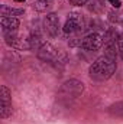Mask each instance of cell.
<instances>
[{"label": "cell", "mask_w": 123, "mask_h": 124, "mask_svg": "<svg viewBox=\"0 0 123 124\" xmlns=\"http://www.w3.org/2000/svg\"><path fill=\"white\" fill-rule=\"evenodd\" d=\"M1 28L4 33H15L19 28V20L16 17H1Z\"/></svg>", "instance_id": "ba28073f"}, {"label": "cell", "mask_w": 123, "mask_h": 124, "mask_svg": "<svg viewBox=\"0 0 123 124\" xmlns=\"http://www.w3.org/2000/svg\"><path fill=\"white\" fill-rule=\"evenodd\" d=\"M51 1H52V0H51Z\"/></svg>", "instance_id": "2e32d148"}, {"label": "cell", "mask_w": 123, "mask_h": 124, "mask_svg": "<svg viewBox=\"0 0 123 124\" xmlns=\"http://www.w3.org/2000/svg\"><path fill=\"white\" fill-rule=\"evenodd\" d=\"M103 40H104V39H103V36H101L100 33L93 32L90 35H87V36L80 42V46H81L83 49H86V51H97V49L101 48Z\"/></svg>", "instance_id": "277c9868"}, {"label": "cell", "mask_w": 123, "mask_h": 124, "mask_svg": "<svg viewBox=\"0 0 123 124\" xmlns=\"http://www.w3.org/2000/svg\"><path fill=\"white\" fill-rule=\"evenodd\" d=\"M84 28V22H83V17L77 13H72L68 16V19L65 20V25H64V32L67 35H72V33H77V32L83 31Z\"/></svg>", "instance_id": "5b68a950"}, {"label": "cell", "mask_w": 123, "mask_h": 124, "mask_svg": "<svg viewBox=\"0 0 123 124\" xmlns=\"http://www.w3.org/2000/svg\"><path fill=\"white\" fill-rule=\"evenodd\" d=\"M44 26L45 31L48 32L49 36H58L60 33V17L55 13H49L46 15L45 20H44Z\"/></svg>", "instance_id": "52a82bcc"}, {"label": "cell", "mask_w": 123, "mask_h": 124, "mask_svg": "<svg viewBox=\"0 0 123 124\" xmlns=\"http://www.w3.org/2000/svg\"><path fill=\"white\" fill-rule=\"evenodd\" d=\"M38 58L44 62H55L60 61V52L51 43H44L38 49Z\"/></svg>", "instance_id": "8992f818"}, {"label": "cell", "mask_w": 123, "mask_h": 124, "mask_svg": "<svg viewBox=\"0 0 123 124\" xmlns=\"http://www.w3.org/2000/svg\"><path fill=\"white\" fill-rule=\"evenodd\" d=\"M51 0H38L36 3H35V9L38 10V12H45L49 6H51Z\"/></svg>", "instance_id": "8fae6325"}, {"label": "cell", "mask_w": 123, "mask_h": 124, "mask_svg": "<svg viewBox=\"0 0 123 124\" xmlns=\"http://www.w3.org/2000/svg\"><path fill=\"white\" fill-rule=\"evenodd\" d=\"M114 71H116V59L104 55L91 63L88 75L96 81H106L114 74Z\"/></svg>", "instance_id": "6da1fadb"}, {"label": "cell", "mask_w": 123, "mask_h": 124, "mask_svg": "<svg viewBox=\"0 0 123 124\" xmlns=\"http://www.w3.org/2000/svg\"><path fill=\"white\" fill-rule=\"evenodd\" d=\"M109 113H110V116H113V117H123V101L122 102L113 104V105L109 108Z\"/></svg>", "instance_id": "30bf717a"}, {"label": "cell", "mask_w": 123, "mask_h": 124, "mask_svg": "<svg viewBox=\"0 0 123 124\" xmlns=\"http://www.w3.org/2000/svg\"><path fill=\"white\" fill-rule=\"evenodd\" d=\"M88 0H70V3L71 4H74V6H83V4H86Z\"/></svg>", "instance_id": "4fadbf2b"}, {"label": "cell", "mask_w": 123, "mask_h": 124, "mask_svg": "<svg viewBox=\"0 0 123 124\" xmlns=\"http://www.w3.org/2000/svg\"><path fill=\"white\" fill-rule=\"evenodd\" d=\"M15 1H19V3H22V1H25V0H15Z\"/></svg>", "instance_id": "9a60e30c"}, {"label": "cell", "mask_w": 123, "mask_h": 124, "mask_svg": "<svg viewBox=\"0 0 123 124\" xmlns=\"http://www.w3.org/2000/svg\"><path fill=\"white\" fill-rule=\"evenodd\" d=\"M12 94L7 87L1 85L0 87V117L7 118L12 116Z\"/></svg>", "instance_id": "3957f363"}, {"label": "cell", "mask_w": 123, "mask_h": 124, "mask_svg": "<svg viewBox=\"0 0 123 124\" xmlns=\"http://www.w3.org/2000/svg\"><path fill=\"white\" fill-rule=\"evenodd\" d=\"M109 3H110L113 7H116V9H117V7H120V4H122V3H120V0H109Z\"/></svg>", "instance_id": "5bb4252c"}, {"label": "cell", "mask_w": 123, "mask_h": 124, "mask_svg": "<svg viewBox=\"0 0 123 124\" xmlns=\"http://www.w3.org/2000/svg\"><path fill=\"white\" fill-rule=\"evenodd\" d=\"M116 43H117V51H119V54H120V56L123 59V36H119Z\"/></svg>", "instance_id": "7c38bea8"}, {"label": "cell", "mask_w": 123, "mask_h": 124, "mask_svg": "<svg viewBox=\"0 0 123 124\" xmlns=\"http://www.w3.org/2000/svg\"><path fill=\"white\" fill-rule=\"evenodd\" d=\"M83 90H84L83 82H80L77 79H70V81H67L62 85L61 91H60V95H61V98H67V100L77 98V97H80L83 94Z\"/></svg>", "instance_id": "7a4b0ae2"}, {"label": "cell", "mask_w": 123, "mask_h": 124, "mask_svg": "<svg viewBox=\"0 0 123 124\" xmlns=\"http://www.w3.org/2000/svg\"><path fill=\"white\" fill-rule=\"evenodd\" d=\"M0 13H1V17H16V16H20L25 13L23 9H15V7H9L6 4L1 6L0 9Z\"/></svg>", "instance_id": "9c48e42d"}]
</instances>
